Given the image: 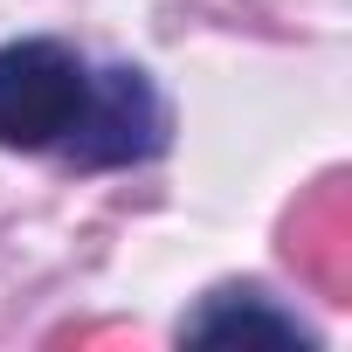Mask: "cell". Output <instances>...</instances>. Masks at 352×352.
I'll return each instance as SVG.
<instances>
[{
  "instance_id": "3957f363",
  "label": "cell",
  "mask_w": 352,
  "mask_h": 352,
  "mask_svg": "<svg viewBox=\"0 0 352 352\" xmlns=\"http://www.w3.org/2000/svg\"><path fill=\"white\" fill-rule=\"evenodd\" d=\"M187 338H194V345H235V338L311 345V331H304L297 318L270 311V304H263V297H249V290H228V297H214L208 311H194V318H187Z\"/></svg>"
},
{
  "instance_id": "7a4b0ae2",
  "label": "cell",
  "mask_w": 352,
  "mask_h": 352,
  "mask_svg": "<svg viewBox=\"0 0 352 352\" xmlns=\"http://www.w3.org/2000/svg\"><path fill=\"white\" fill-rule=\"evenodd\" d=\"M63 138H69L76 166H131V159L159 152L166 111H159V97L138 69H104V76H90V97H83V111Z\"/></svg>"
},
{
  "instance_id": "6da1fadb",
  "label": "cell",
  "mask_w": 352,
  "mask_h": 352,
  "mask_svg": "<svg viewBox=\"0 0 352 352\" xmlns=\"http://www.w3.org/2000/svg\"><path fill=\"white\" fill-rule=\"evenodd\" d=\"M90 97V69L63 42H8L0 49V145L42 152L56 145Z\"/></svg>"
}]
</instances>
